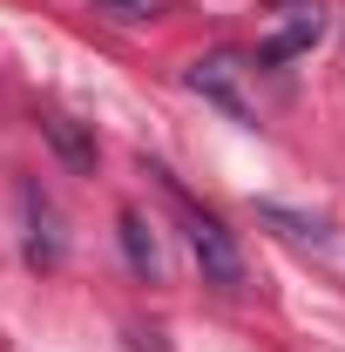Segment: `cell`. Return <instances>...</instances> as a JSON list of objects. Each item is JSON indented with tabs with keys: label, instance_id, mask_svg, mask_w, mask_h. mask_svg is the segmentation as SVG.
<instances>
[{
	"label": "cell",
	"instance_id": "3957f363",
	"mask_svg": "<svg viewBox=\"0 0 345 352\" xmlns=\"http://www.w3.org/2000/svg\"><path fill=\"white\" fill-rule=\"evenodd\" d=\"M318 34H325V14H318V7H291V14H285V28H278V34L258 47V61H264V68H278V61L304 54Z\"/></svg>",
	"mask_w": 345,
	"mask_h": 352
},
{
	"label": "cell",
	"instance_id": "8992f818",
	"mask_svg": "<svg viewBox=\"0 0 345 352\" xmlns=\"http://www.w3.org/2000/svg\"><path fill=\"white\" fill-rule=\"evenodd\" d=\"M41 129L54 135V149H61V156H68V163H82V170H88V163H95V149H88V142H82V135H75V129H68V122H61V116H47Z\"/></svg>",
	"mask_w": 345,
	"mask_h": 352
},
{
	"label": "cell",
	"instance_id": "277c9868",
	"mask_svg": "<svg viewBox=\"0 0 345 352\" xmlns=\"http://www.w3.org/2000/svg\"><path fill=\"white\" fill-rule=\"evenodd\" d=\"M122 251H129V264L142 271V278L163 271V251H156V237H149V217H142V210H122Z\"/></svg>",
	"mask_w": 345,
	"mask_h": 352
},
{
	"label": "cell",
	"instance_id": "52a82bcc",
	"mask_svg": "<svg viewBox=\"0 0 345 352\" xmlns=\"http://www.w3.org/2000/svg\"><path fill=\"white\" fill-rule=\"evenodd\" d=\"M264 217H271V223H285L291 237H325V223H318V217H291V210H278V204H264Z\"/></svg>",
	"mask_w": 345,
	"mask_h": 352
},
{
	"label": "cell",
	"instance_id": "7a4b0ae2",
	"mask_svg": "<svg viewBox=\"0 0 345 352\" xmlns=\"http://www.w3.org/2000/svg\"><path fill=\"white\" fill-rule=\"evenodd\" d=\"M244 75H251V68H244V54H203V61L190 68V88H197V95H210L223 116H237V122H244V116H251V109H244V95H237Z\"/></svg>",
	"mask_w": 345,
	"mask_h": 352
},
{
	"label": "cell",
	"instance_id": "5b68a950",
	"mask_svg": "<svg viewBox=\"0 0 345 352\" xmlns=\"http://www.w3.org/2000/svg\"><path fill=\"white\" fill-rule=\"evenodd\" d=\"M95 14H109V21H156V14H170V0H95Z\"/></svg>",
	"mask_w": 345,
	"mask_h": 352
},
{
	"label": "cell",
	"instance_id": "6da1fadb",
	"mask_svg": "<svg viewBox=\"0 0 345 352\" xmlns=\"http://www.w3.org/2000/svg\"><path fill=\"white\" fill-rule=\"evenodd\" d=\"M170 197H176V210H183V237H190V251H197V264H203V278H210V285H244V258H237L230 230H223L210 210H197L176 183H170Z\"/></svg>",
	"mask_w": 345,
	"mask_h": 352
}]
</instances>
